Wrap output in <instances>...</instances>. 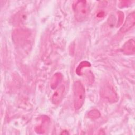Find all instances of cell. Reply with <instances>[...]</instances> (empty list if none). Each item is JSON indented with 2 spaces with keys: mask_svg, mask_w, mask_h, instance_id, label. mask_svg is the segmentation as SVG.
<instances>
[{
  "mask_svg": "<svg viewBox=\"0 0 135 135\" xmlns=\"http://www.w3.org/2000/svg\"><path fill=\"white\" fill-rule=\"evenodd\" d=\"M74 107L76 110L80 109L83 104L85 99V89L80 81H76L73 84Z\"/></svg>",
  "mask_w": 135,
  "mask_h": 135,
  "instance_id": "1",
  "label": "cell"
},
{
  "mask_svg": "<svg viewBox=\"0 0 135 135\" xmlns=\"http://www.w3.org/2000/svg\"><path fill=\"white\" fill-rule=\"evenodd\" d=\"M74 16L78 22H83L86 20L89 14V6L86 1L76 2L73 7Z\"/></svg>",
  "mask_w": 135,
  "mask_h": 135,
  "instance_id": "2",
  "label": "cell"
},
{
  "mask_svg": "<svg viewBox=\"0 0 135 135\" xmlns=\"http://www.w3.org/2000/svg\"><path fill=\"white\" fill-rule=\"evenodd\" d=\"M119 20L118 23V26H119V25H120L121 24V22L123 21V14L122 12H119Z\"/></svg>",
  "mask_w": 135,
  "mask_h": 135,
  "instance_id": "9",
  "label": "cell"
},
{
  "mask_svg": "<svg viewBox=\"0 0 135 135\" xmlns=\"http://www.w3.org/2000/svg\"><path fill=\"white\" fill-rule=\"evenodd\" d=\"M122 52L126 54H131L134 53L135 51L134 41L130 39L126 42L122 46Z\"/></svg>",
  "mask_w": 135,
  "mask_h": 135,
  "instance_id": "4",
  "label": "cell"
},
{
  "mask_svg": "<svg viewBox=\"0 0 135 135\" xmlns=\"http://www.w3.org/2000/svg\"><path fill=\"white\" fill-rule=\"evenodd\" d=\"M91 66V64L89 62H87V61H83L79 65V66H78L76 70V73L80 75L82 74L81 73V71H82V69L84 68V67H89Z\"/></svg>",
  "mask_w": 135,
  "mask_h": 135,
  "instance_id": "7",
  "label": "cell"
},
{
  "mask_svg": "<svg viewBox=\"0 0 135 135\" xmlns=\"http://www.w3.org/2000/svg\"><path fill=\"white\" fill-rule=\"evenodd\" d=\"M62 79V75L60 73H55L53 75L52 79L51 82V87L53 89H55L58 85L59 83H60Z\"/></svg>",
  "mask_w": 135,
  "mask_h": 135,
  "instance_id": "6",
  "label": "cell"
},
{
  "mask_svg": "<svg viewBox=\"0 0 135 135\" xmlns=\"http://www.w3.org/2000/svg\"><path fill=\"white\" fill-rule=\"evenodd\" d=\"M64 89V86L63 85H61L56 90V91L53 94L52 100V102L54 104H57L62 99Z\"/></svg>",
  "mask_w": 135,
  "mask_h": 135,
  "instance_id": "5",
  "label": "cell"
},
{
  "mask_svg": "<svg viewBox=\"0 0 135 135\" xmlns=\"http://www.w3.org/2000/svg\"><path fill=\"white\" fill-rule=\"evenodd\" d=\"M100 114L99 112L97 110H93L89 112V117L91 119H97L100 117Z\"/></svg>",
  "mask_w": 135,
  "mask_h": 135,
  "instance_id": "8",
  "label": "cell"
},
{
  "mask_svg": "<svg viewBox=\"0 0 135 135\" xmlns=\"http://www.w3.org/2000/svg\"><path fill=\"white\" fill-rule=\"evenodd\" d=\"M135 23V13L132 12L129 14L126 18L123 26L120 28V31L122 33H125L130 30L134 25Z\"/></svg>",
  "mask_w": 135,
  "mask_h": 135,
  "instance_id": "3",
  "label": "cell"
}]
</instances>
